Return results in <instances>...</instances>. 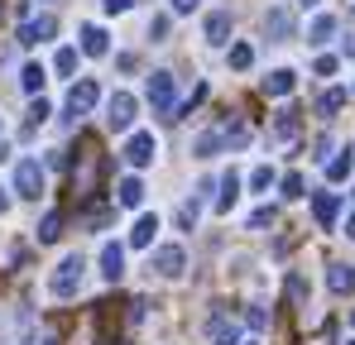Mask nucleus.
Returning <instances> with one entry per match:
<instances>
[{
    "instance_id": "1",
    "label": "nucleus",
    "mask_w": 355,
    "mask_h": 345,
    "mask_svg": "<svg viewBox=\"0 0 355 345\" xmlns=\"http://www.w3.org/2000/svg\"><path fill=\"white\" fill-rule=\"evenodd\" d=\"M149 106L164 115V120H178V82H173V72H154V77H149Z\"/></svg>"
},
{
    "instance_id": "2",
    "label": "nucleus",
    "mask_w": 355,
    "mask_h": 345,
    "mask_svg": "<svg viewBox=\"0 0 355 345\" xmlns=\"http://www.w3.org/2000/svg\"><path fill=\"white\" fill-rule=\"evenodd\" d=\"M82 269H87V264H82V254H67L58 269H53V278H49V292L62 297V302H67V297H77V288H82Z\"/></svg>"
},
{
    "instance_id": "3",
    "label": "nucleus",
    "mask_w": 355,
    "mask_h": 345,
    "mask_svg": "<svg viewBox=\"0 0 355 345\" xmlns=\"http://www.w3.org/2000/svg\"><path fill=\"white\" fill-rule=\"evenodd\" d=\"M120 154H125V163H130V168H149V163H154V154H159V144H154V134H149V130H135V134L125 139V149H120Z\"/></svg>"
},
{
    "instance_id": "4",
    "label": "nucleus",
    "mask_w": 355,
    "mask_h": 345,
    "mask_svg": "<svg viewBox=\"0 0 355 345\" xmlns=\"http://www.w3.org/2000/svg\"><path fill=\"white\" fill-rule=\"evenodd\" d=\"M15 192L29 197V202H39V192H44V168H39V159H19V168H15Z\"/></svg>"
},
{
    "instance_id": "5",
    "label": "nucleus",
    "mask_w": 355,
    "mask_h": 345,
    "mask_svg": "<svg viewBox=\"0 0 355 345\" xmlns=\"http://www.w3.org/2000/svg\"><path fill=\"white\" fill-rule=\"evenodd\" d=\"M135 115H139V101H135L130 91H116V96L106 101V125H111V130H130Z\"/></svg>"
},
{
    "instance_id": "6",
    "label": "nucleus",
    "mask_w": 355,
    "mask_h": 345,
    "mask_svg": "<svg viewBox=\"0 0 355 345\" xmlns=\"http://www.w3.org/2000/svg\"><path fill=\"white\" fill-rule=\"evenodd\" d=\"M154 269H159V278H182V269H187L182 245H159L154 249Z\"/></svg>"
},
{
    "instance_id": "7",
    "label": "nucleus",
    "mask_w": 355,
    "mask_h": 345,
    "mask_svg": "<svg viewBox=\"0 0 355 345\" xmlns=\"http://www.w3.org/2000/svg\"><path fill=\"white\" fill-rule=\"evenodd\" d=\"M96 96H101V87H96L92 77L72 82V91H67V115H87L92 106H96Z\"/></svg>"
},
{
    "instance_id": "8",
    "label": "nucleus",
    "mask_w": 355,
    "mask_h": 345,
    "mask_svg": "<svg viewBox=\"0 0 355 345\" xmlns=\"http://www.w3.org/2000/svg\"><path fill=\"white\" fill-rule=\"evenodd\" d=\"M53 34H58V19H53V15H34V19L19 24V44H44V39H53Z\"/></svg>"
},
{
    "instance_id": "9",
    "label": "nucleus",
    "mask_w": 355,
    "mask_h": 345,
    "mask_svg": "<svg viewBox=\"0 0 355 345\" xmlns=\"http://www.w3.org/2000/svg\"><path fill=\"white\" fill-rule=\"evenodd\" d=\"M202 34H207V44H211V48L231 44V10H211V15H207V24H202Z\"/></svg>"
},
{
    "instance_id": "10",
    "label": "nucleus",
    "mask_w": 355,
    "mask_h": 345,
    "mask_svg": "<svg viewBox=\"0 0 355 345\" xmlns=\"http://www.w3.org/2000/svg\"><path fill=\"white\" fill-rule=\"evenodd\" d=\"M312 216H317V226H336V216H341V197L336 192H317L312 197Z\"/></svg>"
},
{
    "instance_id": "11",
    "label": "nucleus",
    "mask_w": 355,
    "mask_h": 345,
    "mask_svg": "<svg viewBox=\"0 0 355 345\" xmlns=\"http://www.w3.org/2000/svg\"><path fill=\"white\" fill-rule=\"evenodd\" d=\"M82 53L87 57H106L111 53V34L101 24H82Z\"/></svg>"
},
{
    "instance_id": "12",
    "label": "nucleus",
    "mask_w": 355,
    "mask_h": 345,
    "mask_svg": "<svg viewBox=\"0 0 355 345\" xmlns=\"http://www.w3.org/2000/svg\"><path fill=\"white\" fill-rule=\"evenodd\" d=\"M120 274H125V245L111 240V245H101V278H106V283H116Z\"/></svg>"
},
{
    "instance_id": "13",
    "label": "nucleus",
    "mask_w": 355,
    "mask_h": 345,
    "mask_svg": "<svg viewBox=\"0 0 355 345\" xmlns=\"http://www.w3.org/2000/svg\"><path fill=\"white\" fill-rule=\"evenodd\" d=\"M207 341H211V345H240V326L231 321V317H211Z\"/></svg>"
},
{
    "instance_id": "14",
    "label": "nucleus",
    "mask_w": 355,
    "mask_h": 345,
    "mask_svg": "<svg viewBox=\"0 0 355 345\" xmlns=\"http://www.w3.org/2000/svg\"><path fill=\"white\" fill-rule=\"evenodd\" d=\"M264 29H269V39H288V34H293V15H288V5H274V10L264 15Z\"/></svg>"
},
{
    "instance_id": "15",
    "label": "nucleus",
    "mask_w": 355,
    "mask_h": 345,
    "mask_svg": "<svg viewBox=\"0 0 355 345\" xmlns=\"http://www.w3.org/2000/svg\"><path fill=\"white\" fill-rule=\"evenodd\" d=\"M293 87H297V72H293V67H279V72H269V77H264V96H288Z\"/></svg>"
},
{
    "instance_id": "16",
    "label": "nucleus",
    "mask_w": 355,
    "mask_h": 345,
    "mask_svg": "<svg viewBox=\"0 0 355 345\" xmlns=\"http://www.w3.org/2000/svg\"><path fill=\"white\" fill-rule=\"evenodd\" d=\"M221 149H226V134H221V130H202V134H197V144H192V154H197V159H216Z\"/></svg>"
},
{
    "instance_id": "17",
    "label": "nucleus",
    "mask_w": 355,
    "mask_h": 345,
    "mask_svg": "<svg viewBox=\"0 0 355 345\" xmlns=\"http://www.w3.org/2000/svg\"><path fill=\"white\" fill-rule=\"evenodd\" d=\"M116 202H120V206H130V211H135V206L144 202V182H139L135 172H130V177H120V187H116Z\"/></svg>"
},
{
    "instance_id": "18",
    "label": "nucleus",
    "mask_w": 355,
    "mask_h": 345,
    "mask_svg": "<svg viewBox=\"0 0 355 345\" xmlns=\"http://www.w3.org/2000/svg\"><path fill=\"white\" fill-rule=\"evenodd\" d=\"M154 235H159V216H139L135 230H130V245H135V249H149V245H154Z\"/></svg>"
},
{
    "instance_id": "19",
    "label": "nucleus",
    "mask_w": 355,
    "mask_h": 345,
    "mask_svg": "<svg viewBox=\"0 0 355 345\" xmlns=\"http://www.w3.org/2000/svg\"><path fill=\"white\" fill-rule=\"evenodd\" d=\"M327 288L331 292H355V269L351 264H331L327 269Z\"/></svg>"
},
{
    "instance_id": "20",
    "label": "nucleus",
    "mask_w": 355,
    "mask_h": 345,
    "mask_svg": "<svg viewBox=\"0 0 355 345\" xmlns=\"http://www.w3.org/2000/svg\"><path fill=\"white\" fill-rule=\"evenodd\" d=\"M331 34H336V15H317V19L307 24V44H317V48H322Z\"/></svg>"
},
{
    "instance_id": "21",
    "label": "nucleus",
    "mask_w": 355,
    "mask_h": 345,
    "mask_svg": "<svg viewBox=\"0 0 355 345\" xmlns=\"http://www.w3.org/2000/svg\"><path fill=\"white\" fill-rule=\"evenodd\" d=\"M44 77H49V72H44L39 62H24V72H19V87H24L29 96H39V91H44Z\"/></svg>"
},
{
    "instance_id": "22",
    "label": "nucleus",
    "mask_w": 355,
    "mask_h": 345,
    "mask_svg": "<svg viewBox=\"0 0 355 345\" xmlns=\"http://www.w3.org/2000/svg\"><path fill=\"white\" fill-rule=\"evenodd\" d=\"M236 197H240V177H236V172H226V177H221V197H216V211H231V206H236Z\"/></svg>"
},
{
    "instance_id": "23",
    "label": "nucleus",
    "mask_w": 355,
    "mask_h": 345,
    "mask_svg": "<svg viewBox=\"0 0 355 345\" xmlns=\"http://www.w3.org/2000/svg\"><path fill=\"white\" fill-rule=\"evenodd\" d=\"M221 134H226V149H245V144H250V125H245V120H226Z\"/></svg>"
},
{
    "instance_id": "24",
    "label": "nucleus",
    "mask_w": 355,
    "mask_h": 345,
    "mask_svg": "<svg viewBox=\"0 0 355 345\" xmlns=\"http://www.w3.org/2000/svg\"><path fill=\"white\" fill-rule=\"evenodd\" d=\"M351 168H355L351 154H336V159L327 163V182H346V177H351Z\"/></svg>"
},
{
    "instance_id": "25",
    "label": "nucleus",
    "mask_w": 355,
    "mask_h": 345,
    "mask_svg": "<svg viewBox=\"0 0 355 345\" xmlns=\"http://www.w3.org/2000/svg\"><path fill=\"white\" fill-rule=\"evenodd\" d=\"M274 134H279V139H297V111H279L274 115Z\"/></svg>"
},
{
    "instance_id": "26",
    "label": "nucleus",
    "mask_w": 355,
    "mask_h": 345,
    "mask_svg": "<svg viewBox=\"0 0 355 345\" xmlns=\"http://www.w3.org/2000/svg\"><path fill=\"white\" fill-rule=\"evenodd\" d=\"M341 106H346V91H341V87H327L322 101H317V111H322V115H336Z\"/></svg>"
},
{
    "instance_id": "27",
    "label": "nucleus",
    "mask_w": 355,
    "mask_h": 345,
    "mask_svg": "<svg viewBox=\"0 0 355 345\" xmlns=\"http://www.w3.org/2000/svg\"><path fill=\"white\" fill-rule=\"evenodd\" d=\"M58 235H62V216H58V211H49V216L39 221V240H44V245H53Z\"/></svg>"
},
{
    "instance_id": "28",
    "label": "nucleus",
    "mask_w": 355,
    "mask_h": 345,
    "mask_svg": "<svg viewBox=\"0 0 355 345\" xmlns=\"http://www.w3.org/2000/svg\"><path fill=\"white\" fill-rule=\"evenodd\" d=\"M53 72H58V77H72V72H77V48H58V53H53Z\"/></svg>"
},
{
    "instance_id": "29",
    "label": "nucleus",
    "mask_w": 355,
    "mask_h": 345,
    "mask_svg": "<svg viewBox=\"0 0 355 345\" xmlns=\"http://www.w3.org/2000/svg\"><path fill=\"white\" fill-rule=\"evenodd\" d=\"M231 67H236V72L254 67V48H250V44H231Z\"/></svg>"
},
{
    "instance_id": "30",
    "label": "nucleus",
    "mask_w": 355,
    "mask_h": 345,
    "mask_svg": "<svg viewBox=\"0 0 355 345\" xmlns=\"http://www.w3.org/2000/svg\"><path fill=\"white\" fill-rule=\"evenodd\" d=\"M44 120H49V101H44V96H34V106H29V115H24V125L34 130V125H44Z\"/></svg>"
},
{
    "instance_id": "31",
    "label": "nucleus",
    "mask_w": 355,
    "mask_h": 345,
    "mask_svg": "<svg viewBox=\"0 0 355 345\" xmlns=\"http://www.w3.org/2000/svg\"><path fill=\"white\" fill-rule=\"evenodd\" d=\"M250 187H254V192H269V187H274V168H254L250 172Z\"/></svg>"
},
{
    "instance_id": "32",
    "label": "nucleus",
    "mask_w": 355,
    "mask_h": 345,
    "mask_svg": "<svg viewBox=\"0 0 355 345\" xmlns=\"http://www.w3.org/2000/svg\"><path fill=\"white\" fill-rule=\"evenodd\" d=\"M245 326H250V331H264V326H269V312H264V307H250V312H245Z\"/></svg>"
},
{
    "instance_id": "33",
    "label": "nucleus",
    "mask_w": 355,
    "mask_h": 345,
    "mask_svg": "<svg viewBox=\"0 0 355 345\" xmlns=\"http://www.w3.org/2000/svg\"><path fill=\"white\" fill-rule=\"evenodd\" d=\"M284 197H288V202L302 197V172H288V177H284Z\"/></svg>"
},
{
    "instance_id": "34",
    "label": "nucleus",
    "mask_w": 355,
    "mask_h": 345,
    "mask_svg": "<svg viewBox=\"0 0 355 345\" xmlns=\"http://www.w3.org/2000/svg\"><path fill=\"white\" fill-rule=\"evenodd\" d=\"M264 226H274V206H259V211L250 216V230H264Z\"/></svg>"
},
{
    "instance_id": "35",
    "label": "nucleus",
    "mask_w": 355,
    "mask_h": 345,
    "mask_svg": "<svg viewBox=\"0 0 355 345\" xmlns=\"http://www.w3.org/2000/svg\"><path fill=\"white\" fill-rule=\"evenodd\" d=\"M197 211H202V202H187V206L178 211V221H182V226L192 230V226H197Z\"/></svg>"
},
{
    "instance_id": "36",
    "label": "nucleus",
    "mask_w": 355,
    "mask_h": 345,
    "mask_svg": "<svg viewBox=\"0 0 355 345\" xmlns=\"http://www.w3.org/2000/svg\"><path fill=\"white\" fill-rule=\"evenodd\" d=\"M336 67H341V62H336V53H322V57H317V77H331Z\"/></svg>"
},
{
    "instance_id": "37",
    "label": "nucleus",
    "mask_w": 355,
    "mask_h": 345,
    "mask_svg": "<svg viewBox=\"0 0 355 345\" xmlns=\"http://www.w3.org/2000/svg\"><path fill=\"white\" fill-rule=\"evenodd\" d=\"M164 34H168V15H159V19L149 24V39H154V44H164Z\"/></svg>"
},
{
    "instance_id": "38",
    "label": "nucleus",
    "mask_w": 355,
    "mask_h": 345,
    "mask_svg": "<svg viewBox=\"0 0 355 345\" xmlns=\"http://www.w3.org/2000/svg\"><path fill=\"white\" fill-rule=\"evenodd\" d=\"M288 292H293V302H302V297H307V283L293 274V278H288Z\"/></svg>"
},
{
    "instance_id": "39",
    "label": "nucleus",
    "mask_w": 355,
    "mask_h": 345,
    "mask_svg": "<svg viewBox=\"0 0 355 345\" xmlns=\"http://www.w3.org/2000/svg\"><path fill=\"white\" fill-rule=\"evenodd\" d=\"M101 5H106V15H125V10H130L135 0H101Z\"/></svg>"
},
{
    "instance_id": "40",
    "label": "nucleus",
    "mask_w": 355,
    "mask_h": 345,
    "mask_svg": "<svg viewBox=\"0 0 355 345\" xmlns=\"http://www.w3.org/2000/svg\"><path fill=\"white\" fill-rule=\"evenodd\" d=\"M168 5H173V15H192L197 10V0H168Z\"/></svg>"
},
{
    "instance_id": "41",
    "label": "nucleus",
    "mask_w": 355,
    "mask_h": 345,
    "mask_svg": "<svg viewBox=\"0 0 355 345\" xmlns=\"http://www.w3.org/2000/svg\"><path fill=\"white\" fill-rule=\"evenodd\" d=\"M5 159H10V144H5V139H0V163H5Z\"/></svg>"
},
{
    "instance_id": "42",
    "label": "nucleus",
    "mask_w": 355,
    "mask_h": 345,
    "mask_svg": "<svg viewBox=\"0 0 355 345\" xmlns=\"http://www.w3.org/2000/svg\"><path fill=\"white\" fill-rule=\"evenodd\" d=\"M5 211H10V197H5V192H0V216H5Z\"/></svg>"
},
{
    "instance_id": "43",
    "label": "nucleus",
    "mask_w": 355,
    "mask_h": 345,
    "mask_svg": "<svg viewBox=\"0 0 355 345\" xmlns=\"http://www.w3.org/2000/svg\"><path fill=\"white\" fill-rule=\"evenodd\" d=\"M346 235H351V240H355V216H351V221H346Z\"/></svg>"
},
{
    "instance_id": "44",
    "label": "nucleus",
    "mask_w": 355,
    "mask_h": 345,
    "mask_svg": "<svg viewBox=\"0 0 355 345\" xmlns=\"http://www.w3.org/2000/svg\"><path fill=\"white\" fill-rule=\"evenodd\" d=\"M302 5H322V0H302Z\"/></svg>"
},
{
    "instance_id": "45",
    "label": "nucleus",
    "mask_w": 355,
    "mask_h": 345,
    "mask_svg": "<svg viewBox=\"0 0 355 345\" xmlns=\"http://www.w3.org/2000/svg\"><path fill=\"white\" fill-rule=\"evenodd\" d=\"M351 326H355V312H351Z\"/></svg>"
},
{
    "instance_id": "46",
    "label": "nucleus",
    "mask_w": 355,
    "mask_h": 345,
    "mask_svg": "<svg viewBox=\"0 0 355 345\" xmlns=\"http://www.w3.org/2000/svg\"><path fill=\"white\" fill-rule=\"evenodd\" d=\"M240 345H254V341H240Z\"/></svg>"
},
{
    "instance_id": "47",
    "label": "nucleus",
    "mask_w": 355,
    "mask_h": 345,
    "mask_svg": "<svg viewBox=\"0 0 355 345\" xmlns=\"http://www.w3.org/2000/svg\"><path fill=\"white\" fill-rule=\"evenodd\" d=\"M346 345H355V341H346Z\"/></svg>"
}]
</instances>
